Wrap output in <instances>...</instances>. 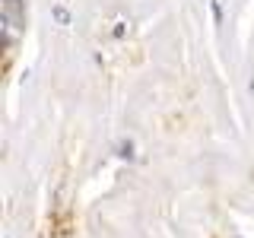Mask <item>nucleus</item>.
Wrapping results in <instances>:
<instances>
[{
    "label": "nucleus",
    "mask_w": 254,
    "mask_h": 238,
    "mask_svg": "<svg viewBox=\"0 0 254 238\" xmlns=\"http://www.w3.org/2000/svg\"><path fill=\"white\" fill-rule=\"evenodd\" d=\"M54 19H58V22H64V26H67V22H70V13L64 10V6H54Z\"/></svg>",
    "instance_id": "1"
}]
</instances>
